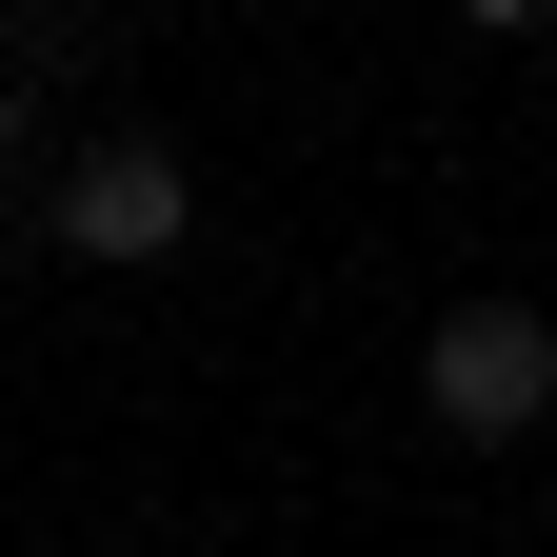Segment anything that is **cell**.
Returning <instances> with one entry per match:
<instances>
[{
	"label": "cell",
	"mask_w": 557,
	"mask_h": 557,
	"mask_svg": "<svg viewBox=\"0 0 557 557\" xmlns=\"http://www.w3.org/2000/svg\"><path fill=\"white\" fill-rule=\"evenodd\" d=\"M418 398H438V438H537L557 418V319L537 299H458L418 338Z\"/></svg>",
	"instance_id": "1"
},
{
	"label": "cell",
	"mask_w": 557,
	"mask_h": 557,
	"mask_svg": "<svg viewBox=\"0 0 557 557\" xmlns=\"http://www.w3.org/2000/svg\"><path fill=\"white\" fill-rule=\"evenodd\" d=\"M40 220H60V259H180V239H199V160L120 120V139H81V160H60Z\"/></svg>",
	"instance_id": "2"
},
{
	"label": "cell",
	"mask_w": 557,
	"mask_h": 557,
	"mask_svg": "<svg viewBox=\"0 0 557 557\" xmlns=\"http://www.w3.org/2000/svg\"><path fill=\"white\" fill-rule=\"evenodd\" d=\"M81 60H100L81 0H21V21H0V81H21V100H40V81H81Z\"/></svg>",
	"instance_id": "3"
},
{
	"label": "cell",
	"mask_w": 557,
	"mask_h": 557,
	"mask_svg": "<svg viewBox=\"0 0 557 557\" xmlns=\"http://www.w3.org/2000/svg\"><path fill=\"white\" fill-rule=\"evenodd\" d=\"M21 120H40V100H21V81H0V160H21Z\"/></svg>",
	"instance_id": "4"
}]
</instances>
